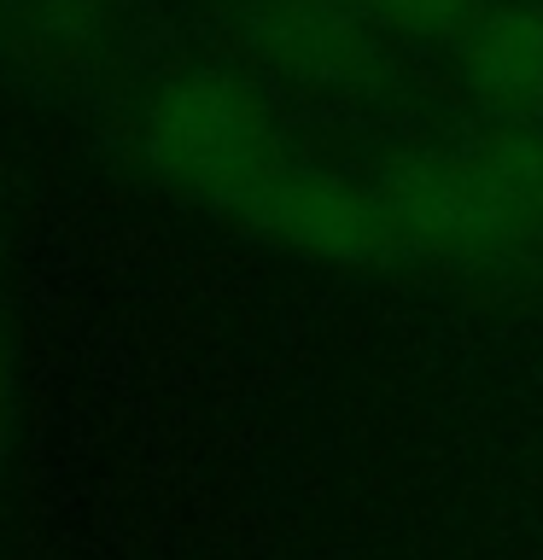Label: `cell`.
Listing matches in <instances>:
<instances>
[{"label":"cell","instance_id":"obj_1","mask_svg":"<svg viewBox=\"0 0 543 560\" xmlns=\"http://www.w3.org/2000/svg\"><path fill=\"white\" fill-rule=\"evenodd\" d=\"M403 262H497L543 245V122L497 117V129L409 152L380 175Z\"/></svg>","mask_w":543,"mask_h":560},{"label":"cell","instance_id":"obj_2","mask_svg":"<svg viewBox=\"0 0 543 560\" xmlns=\"http://www.w3.org/2000/svg\"><path fill=\"white\" fill-rule=\"evenodd\" d=\"M140 152L175 199L234 228L263 187L292 164V140L275 105L234 70H187L147 100Z\"/></svg>","mask_w":543,"mask_h":560},{"label":"cell","instance_id":"obj_3","mask_svg":"<svg viewBox=\"0 0 543 560\" xmlns=\"http://www.w3.org/2000/svg\"><path fill=\"white\" fill-rule=\"evenodd\" d=\"M245 42L292 88H362L380 70L374 30L345 0H252Z\"/></svg>","mask_w":543,"mask_h":560},{"label":"cell","instance_id":"obj_4","mask_svg":"<svg viewBox=\"0 0 543 560\" xmlns=\"http://www.w3.org/2000/svg\"><path fill=\"white\" fill-rule=\"evenodd\" d=\"M467 94L497 117H532L543 105V7H480L455 42Z\"/></svg>","mask_w":543,"mask_h":560},{"label":"cell","instance_id":"obj_5","mask_svg":"<svg viewBox=\"0 0 543 560\" xmlns=\"http://www.w3.org/2000/svg\"><path fill=\"white\" fill-rule=\"evenodd\" d=\"M368 30L403 35V42H462L480 18V0H345Z\"/></svg>","mask_w":543,"mask_h":560},{"label":"cell","instance_id":"obj_6","mask_svg":"<svg viewBox=\"0 0 543 560\" xmlns=\"http://www.w3.org/2000/svg\"><path fill=\"white\" fill-rule=\"evenodd\" d=\"M0 35L30 52H77L88 35V0H0Z\"/></svg>","mask_w":543,"mask_h":560}]
</instances>
